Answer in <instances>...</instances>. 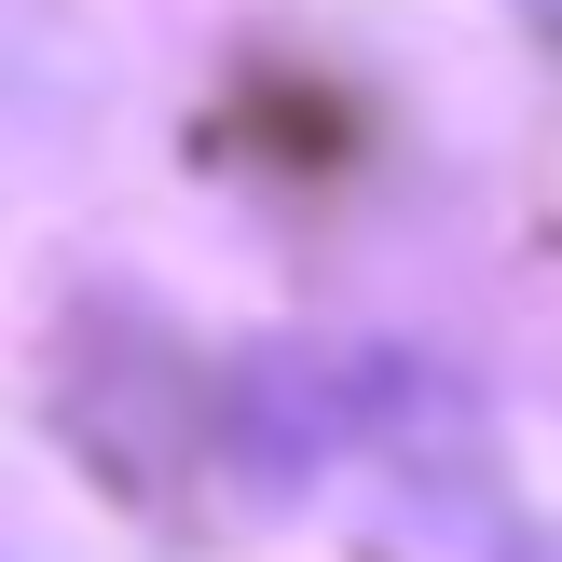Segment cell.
Returning <instances> with one entry per match:
<instances>
[{"label":"cell","instance_id":"1","mask_svg":"<svg viewBox=\"0 0 562 562\" xmlns=\"http://www.w3.org/2000/svg\"><path fill=\"white\" fill-rule=\"evenodd\" d=\"M549 562H562V549H549Z\"/></svg>","mask_w":562,"mask_h":562}]
</instances>
